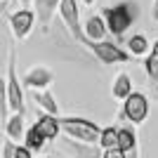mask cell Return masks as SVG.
Returning a JSON list of instances; mask_svg holds the SVG:
<instances>
[{
    "mask_svg": "<svg viewBox=\"0 0 158 158\" xmlns=\"http://www.w3.org/2000/svg\"><path fill=\"white\" fill-rule=\"evenodd\" d=\"M102 17L109 26V33L116 40H123L130 26L139 19V2L137 0H120L116 5H106L102 10Z\"/></svg>",
    "mask_w": 158,
    "mask_h": 158,
    "instance_id": "cell-1",
    "label": "cell"
},
{
    "mask_svg": "<svg viewBox=\"0 0 158 158\" xmlns=\"http://www.w3.org/2000/svg\"><path fill=\"white\" fill-rule=\"evenodd\" d=\"M17 61H14V45H7V85H5V120L12 113L26 116V102H24V85L17 76Z\"/></svg>",
    "mask_w": 158,
    "mask_h": 158,
    "instance_id": "cell-2",
    "label": "cell"
},
{
    "mask_svg": "<svg viewBox=\"0 0 158 158\" xmlns=\"http://www.w3.org/2000/svg\"><path fill=\"white\" fill-rule=\"evenodd\" d=\"M61 123V135L76 139V142H83V144H99V137H102V130L94 120L83 118V116H59Z\"/></svg>",
    "mask_w": 158,
    "mask_h": 158,
    "instance_id": "cell-3",
    "label": "cell"
},
{
    "mask_svg": "<svg viewBox=\"0 0 158 158\" xmlns=\"http://www.w3.org/2000/svg\"><path fill=\"white\" fill-rule=\"evenodd\" d=\"M59 19L64 24L66 33L71 35L78 45H90V40L85 35V28H83V21H80V7L76 0H61L59 5Z\"/></svg>",
    "mask_w": 158,
    "mask_h": 158,
    "instance_id": "cell-4",
    "label": "cell"
},
{
    "mask_svg": "<svg viewBox=\"0 0 158 158\" xmlns=\"http://www.w3.org/2000/svg\"><path fill=\"white\" fill-rule=\"evenodd\" d=\"M149 111H151V104H149L146 92L135 90V94H132L130 99L123 102L118 118L120 120H127V123H132V125H142V123L149 118Z\"/></svg>",
    "mask_w": 158,
    "mask_h": 158,
    "instance_id": "cell-5",
    "label": "cell"
},
{
    "mask_svg": "<svg viewBox=\"0 0 158 158\" xmlns=\"http://www.w3.org/2000/svg\"><path fill=\"white\" fill-rule=\"evenodd\" d=\"M87 50L94 54V59L99 61V64H127V61L132 59V54L127 52V50H123L120 45H116L113 40H102V43H92L90 40V45H87Z\"/></svg>",
    "mask_w": 158,
    "mask_h": 158,
    "instance_id": "cell-6",
    "label": "cell"
},
{
    "mask_svg": "<svg viewBox=\"0 0 158 158\" xmlns=\"http://www.w3.org/2000/svg\"><path fill=\"white\" fill-rule=\"evenodd\" d=\"M35 10H17L7 17L10 21V33H12L14 40H28V35L33 33V26H35Z\"/></svg>",
    "mask_w": 158,
    "mask_h": 158,
    "instance_id": "cell-7",
    "label": "cell"
},
{
    "mask_svg": "<svg viewBox=\"0 0 158 158\" xmlns=\"http://www.w3.org/2000/svg\"><path fill=\"white\" fill-rule=\"evenodd\" d=\"M54 83V73L52 69L38 64V66H31L24 76H21V85L26 90H33V92H45L50 90V85Z\"/></svg>",
    "mask_w": 158,
    "mask_h": 158,
    "instance_id": "cell-8",
    "label": "cell"
},
{
    "mask_svg": "<svg viewBox=\"0 0 158 158\" xmlns=\"http://www.w3.org/2000/svg\"><path fill=\"white\" fill-rule=\"evenodd\" d=\"M59 146L69 158H104V151L99 144H83V142H76L66 135L59 137Z\"/></svg>",
    "mask_w": 158,
    "mask_h": 158,
    "instance_id": "cell-9",
    "label": "cell"
},
{
    "mask_svg": "<svg viewBox=\"0 0 158 158\" xmlns=\"http://www.w3.org/2000/svg\"><path fill=\"white\" fill-rule=\"evenodd\" d=\"M142 69H144L146 85H149V90H151V97L158 102V38L153 40L151 54L142 61Z\"/></svg>",
    "mask_w": 158,
    "mask_h": 158,
    "instance_id": "cell-10",
    "label": "cell"
},
{
    "mask_svg": "<svg viewBox=\"0 0 158 158\" xmlns=\"http://www.w3.org/2000/svg\"><path fill=\"white\" fill-rule=\"evenodd\" d=\"M61 0H35V14H38V24H40V31L50 33L52 31V21H54V14L59 10Z\"/></svg>",
    "mask_w": 158,
    "mask_h": 158,
    "instance_id": "cell-11",
    "label": "cell"
},
{
    "mask_svg": "<svg viewBox=\"0 0 158 158\" xmlns=\"http://www.w3.org/2000/svg\"><path fill=\"white\" fill-rule=\"evenodd\" d=\"M33 125L38 127V132L47 139V142H57V139L61 137V123H59V118H57V116L40 113L38 118H35V123H33Z\"/></svg>",
    "mask_w": 158,
    "mask_h": 158,
    "instance_id": "cell-12",
    "label": "cell"
},
{
    "mask_svg": "<svg viewBox=\"0 0 158 158\" xmlns=\"http://www.w3.org/2000/svg\"><path fill=\"white\" fill-rule=\"evenodd\" d=\"M83 28H85L87 40H92V43H102V40H106V35H109V26H106L102 12L90 14V17L83 21Z\"/></svg>",
    "mask_w": 158,
    "mask_h": 158,
    "instance_id": "cell-13",
    "label": "cell"
},
{
    "mask_svg": "<svg viewBox=\"0 0 158 158\" xmlns=\"http://www.w3.org/2000/svg\"><path fill=\"white\" fill-rule=\"evenodd\" d=\"M132 76L125 71L116 73V78H113L111 83V97L116 99V102H125V99H130L132 94H135V87H132Z\"/></svg>",
    "mask_w": 158,
    "mask_h": 158,
    "instance_id": "cell-14",
    "label": "cell"
},
{
    "mask_svg": "<svg viewBox=\"0 0 158 158\" xmlns=\"http://www.w3.org/2000/svg\"><path fill=\"white\" fill-rule=\"evenodd\" d=\"M2 130H5V137L12 139V142L24 139V137H26V127H24V113H12V116L5 120Z\"/></svg>",
    "mask_w": 158,
    "mask_h": 158,
    "instance_id": "cell-15",
    "label": "cell"
},
{
    "mask_svg": "<svg viewBox=\"0 0 158 158\" xmlns=\"http://www.w3.org/2000/svg\"><path fill=\"white\" fill-rule=\"evenodd\" d=\"M33 102H35V106H38L43 113H50V116H57V118H59V102H57V97H54L50 90H45V92H33Z\"/></svg>",
    "mask_w": 158,
    "mask_h": 158,
    "instance_id": "cell-16",
    "label": "cell"
},
{
    "mask_svg": "<svg viewBox=\"0 0 158 158\" xmlns=\"http://www.w3.org/2000/svg\"><path fill=\"white\" fill-rule=\"evenodd\" d=\"M118 149L123 153H137V132L130 125H120L118 127Z\"/></svg>",
    "mask_w": 158,
    "mask_h": 158,
    "instance_id": "cell-17",
    "label": "cell"
},
{
    "mask_svg": "<svg viewBox=\"0 0 158 158\" xmlns=\"http://www.w3.org/2000/svg\"><path fill=\"white\" fill-rule=\"evenodd\" d=\"M151 43H149V38H146L144 33H135L130 40H127V52L132 54V57H142V59H146L149 54H151Z\"/></svg>",
    "mask_w": 158,
    "mask_h": 158,
    "instance_id": "cell-18",
    "label": "cell"
},
{
    "mask_svg": "<svg viewBox=\"0 0 158 158\" xmlns=\"http://www.w3.org/2000/svg\"><path fill=\"white\" fill-rule=\"evenodd\" d=\"M24 146L31 149L33 153H43V151H45V146H47V139L38 132V127H35V125H31L26 130V137H24Z\"/></svg>",
    "mask_w": 158,
    "mask_h": 158,
    "instance_id": "cell-19",
    "label": "cell"
},
{
    "mask_svg": "<svg viewBox=\"0 0 158 158\" xmlns=\"http://www.w3.org/2000/svg\"><path fill=\"white\" fill-rule=\"evenodd\" d=\"M99 146L102 151H109V149H118V127L109 125L102 130V137H99Z\"/></svg>",
    "mask_w": 158,
    "mask_h": 158,
    "instance_id": "cell-20",
    "label": "cell"
},
{
    "mask_svg": "<svg viewBox=\"0 0 158 158\" xmlns=\"http://www.w3.org/2000/svg\"><path fill=\"white\" fill-rule=\"evenodd\" d=\"M17 142H12V139H2V158H14V153H17Z\"/></svg>",
    "mask_w": 158,
    "mask_h": 158,
    "instance_id": "cell-21",
    "label": "cell"
},
{
    "mask_svg": "<svg viewBox=\"0 0 158 158\" xmlns=\"http://www.w3.org/2000/svg\"><path fill=\"white\" fill-rule=\"evenodd\" d=\"M33 156H35V153H33L31 149H26L24 144L17 146V153H14V158H33Z\"/></svg>",
    "mask_w": 158,
    "mask_h": 158,
    "instance_id": "cell-22",
    "label": "cell"
},
{
    "mask_svg": "<svg viewBox=\"0 0 158 158\" xmlns=\"http://www.w3.org/2000/svg\"><path fill=\"white\" fill-rule=\"evenodd\" d=\"M104 158H127V153H123L120 149H109L104 151Z\"/></svg>",
    "mask_w": 158,
    "mask_h": 158,
    "instance_id": "cell-23",
    "label": "cell"
},
{
    "mask_svg": "<svg viewBox=\"0 0 158 158\" xmlns=\"http://www.w3.org/2000/svg\"><path fill=\"white\" fill-rule=\"evenodd\" d=\"M151 21L158 24V0H153V5H151Z\"/></svg>",
    "mask_w": 158,
    "mask_h": 158,
    "instance_id": "cell-24",
    "label": "cell"
},
{
    "mask_svg": "<svg viewBox=\"0 0 158 158\" xmlns=\"http://www.w3.org/2000/svg\"><path fill=\"white\" fill-rule=\"evenodd\" d=\"M19 2H21V5H24V10H28V7H31V5H35V0H19Z\"/></svg>",
    "mask_w": 158,
    "mask_h": 158,
    "instance_id": "cell-25",
    "label": "cell"
},
{
    "mask_svg": "<svg viewBox=\"0 0 158 158\" xmlns=\"http://www.w3.org/2000/svg\"><path fill=\"white\" fill-rule=\"evenodd\" d=\"M80 2H83L85 7H94V2H97V0H80Z\"/></svg>",
    "mask_w": 158,
    "mask_h": 158,
    "instance_id": "cell-26",
    "label": "cell"
},
{
    "mask_svg": "<svg viewBox=\"0 0 158 158\" xmlns=\"http://www.w3.org/2000/svg\"><path fill=\"white\" fill-rule=\"evenodd\" d=\"M0 5H2V10H5V7H7V0H0Z\"/></svg>",
    "mask_w": 158,
    "mask_h": 158,
    "instance_id": "cell-27",
    "label": "cell"
},
{
    "mask_svg": "<svg viewBox=\"0 0 158 158\" xmlns=\"http://www.w3.org/2000/svg\"><path fill=\"white\" fill-rule=\"evenodd\" d=\"M38 158H54V156H52V153H47V156H38Z\"/></svg>",
    "mask_w": 158,
    "mask_h": 158,
    "instance_id": "cell-28",
    "label": "cell"
}]
</instances>
